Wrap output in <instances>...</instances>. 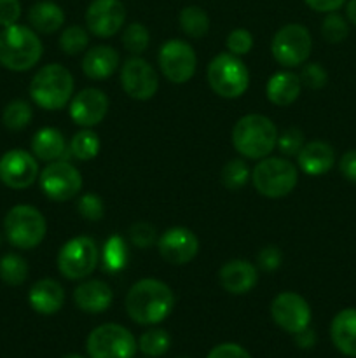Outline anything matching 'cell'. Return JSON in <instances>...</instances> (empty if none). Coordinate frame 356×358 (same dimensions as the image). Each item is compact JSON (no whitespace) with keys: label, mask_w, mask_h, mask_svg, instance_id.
<instances>
[{"label":"cell","mask_w":356,"mask_h":358,"mask_svg":"<svg viewBox=\"0 0 356 358\" xmlns=\"http://www.w3.org/2000/svg\"><path fill=\"white\" fill-rule=\"evenodd\" d=\"M177 297L168 283L157 278H143L133 283L124 299L126 313L138 325H157L173 311Z\"/></svg>","instance_id":"obj_1"},{"label":"cell","mask_w":356,"mask_h":358,"mask_svg":"<svg viewBox=\"0 0 356 358\" xmlns=\"http://www.w3.org/2000/svg\"><path fill=\"white\" fill-rule=\"evenodd\" d=\"M278 128L267 115L246 114L234 124L230 140L241 157L260 161L271 156L278 145Z\"/></svg>","instance_id":"obj_2"},{"label":"cell","mask_w":356,"mask_h":358,"mask_svg":"<svg viewBox=\"0 0 356 358\" xmlns=\"http://www.w3.org/2000/svg\"><path fill=\"white\" fill-rule=\"evenodd\" d=\"M44 45L38 34L24 24H13L0 30V65L10 72H28L42 58Z\"/></svg>","instance_id":"obj_3"},{"label":"cell","mask_w":356,"mask_h":358,"mask_svg":"<svg viewBox=\"0 0 356 358\" xmlns=\"http://www.w3.org/2000/svg\"><path fill=\"white\" fill-rule=\"evenodd\" d=\"M73 90L75 80L70 70L61 63H49L31 77L28 93L34 103L44 110H61L72 100Z\"/></svg>","instance_id":"obj_4"},{"label":"cell","mask_w":356,"mask_h":358,"mask_svg":"<svg viewBox=\"0 0 356 358\" xmlns=\"http://www.w3.org/2000/svg\"><path fill=\"white\" fill-rule=\"evenodd\" d=\"M299 182V168L286 157L267 156L251 170V184L255 191L269 199L288 196Z\"/></svg>","instance_id":"obj_5"},{"label":"cell","mask_w":356,"mask_h":358,"mask_svg":"<svg viewBox=\"0 0 356 358\" xmlns=\"http://www.w3.org/2000/svg\"><path fill=\"white\" fill-rule=\"evenodd\" d=\"M206 79L215 94L225 100H236L246 93L250 86V72L239 56L220 52L209 62Z\"/></svg>","instance_id":"obj_6"},{"label":"cell","mask_w":356,"mask_h":358,"mask_svg":"<svg viewBox=\"0 0 356 358\" xmlns=\"http://www.w3.org/2000/svg\"><path fill=\"white\" fill-rule=\"evenodd\" d=\"M47 222L40 210L31 205H16L6 213L3 236L20 250H34L44 241Z\"/></svg>","instance_id":"obj_7"},{"label":"cell","mask_w":356,"mask_h":358,"mask_svg":"<svg viewBox=\"0 0 356 358\" xmlns=\"http://www.w3.org/2000/svg\"><path fill=\"white\" fill-rule=\"evenodd\" d=\"M313 51L311 31L300 23H290L279 28L271 41L272 58L285 69H295L309 59Z\"/></svg>","instance_id":"obj_8"},{"label":"cell","mask_w":356,"mask_h":358,"mask_svg":"<svg viewBox=\"0 0 356 358\" xmlns=\"http://www.w3.org/2000/svg\"><path fill=\"white\" fill-rule=\"evenodd\" d=\"M98 254L96 241L91 236H75L66 241L58 252V271L63 278L84 280L96 269Z\"/></svg>","instance_id":"obj_9"},{"label":"cell","mask_w":356,"mask_h":358,"mask_svg":"<svg viewBox=\"0 0 356 358\" xmlns=\"http://www.w3.org/2000/svg\"><path fill=\"white\" fill-rule=\"evenodd\" d=\"M89 358H135L136 339L119 324H103L89 332L86 341Z\"/></svg>","instance_id":"obj_10"},{"label":"cell","mask_w":356,"mask_h":358,"mask_svg":"<svg viewBox=\"0 0 356 358\" xmlns=\"http://www.w3.org/2000/svg\"><path fill=\"white\" fill-rule=\"evenodd\" d=\"M38 185L51 201H70L82 191V175L68 161H52L38 175Z\"/></svg>","instance_id":"obj_11"},{"label":"cell","mask_w":356,"mask_h":358,"mask_svg":"<svg viewBox=\"0 0 356 358\" xmlns=\"http://www.w3.org/2000/svg\"><path fill=\"white\" fill-rule=\"evenodd\" d=\"M159 69L173 84H187L198 69V56L188 42L171 38L159 49Z\"/></svg>","instance_id":"obj_12"},{"label":"cell","mask_w":356,"mask_h":358,"mask_svg":"<svg viewBox=\"0 0 356 358\" xmlns=\"http://www.w3.org/2000/svg\"><path fill=\"white\" fill-rule=\"evenodd\" d=\"M121 86L133 100L147 101L159 90V76L147 59L131 56L121 66Z\"/></svg>","instance_id":"obj_13"},{"label":"cell","mask_w":356,"mask_h":358,"mask_svg":"<svg viewBox=\"0 0 356 358\" xmlns=\"http://www.w3.org/2000/svg\"><path fill=\"white\" fill-rule=\"evenodd\" d=\"M38 159L24 149H10L0 157V182L6 187L21 191L38 180Z\"/></svg>","instance_id":"obj_14"},{"label":"cell","mask_w":356,"mask_h":358,"mask_svg":"<svg viewBox=\"0 0 356 358\" xmlns=\"http://www.w3.org/2000/svg\"><path fill=\"white\" fill-rule=\"evenodd\" d=\"M271 317L279 329L295 336L311 324V308L297 292H281L272 299Z\"/></svg>","instance_id":"obj_15"},{"label":"cell","mask_w":356,"mask_h":358,"mask_svg":"<svg viewBox=\"0 0 356 358\" xmlns=\"http://www.w3.org/2000/svg\"><path fill=\"white\" fill-rule=\"evenodd\" d=\"M126 23V7L121 0H93L86 10V28L94 37L117 35Z\"/></svg>","instance_id":"obj_16"},{"label":"cell","mask_w":356,"mask_h":358,"mask_svg":"<svg viewBox=\"0 0 356 358\" xmlns=\"http://www.w3.org/2000/svg\"><path fill=\"white\" fill-rule=\"evenodd\" d=\"M159 255L171 266H185L195 259L199 240L191 229L181 226L170 227L157 238Z\"/></svg>","instance_id":"obj_17"},{"label":"cell","mask_w":356,"mask_h":358,"mask_svg":"<svg viewBox=\"0 0 356 358\" xmlns=\"http://www.w3.org/2000/svg\"><path fill=\"white\" fill-rule=\"evenodd\" d=\"M70 117L80 128H94L108 114L110 100L98 87H86L79 91L70 100Z\"/></svg>","instance_id":"obj_18"},{"label":"cell","mask_w":356,"mask_h":358,"mask_svg":"<svg viewBox=\"0 0 356 358\" xmlns=\"http://www.w3.org/2000/svg\"><path fill=\"white\" fill-rule=\"evenodd\" d=\"M218 282L227 294L243 296L257 287L258 268L244 259H232L220 268Z\"/></svg>","instance_id":"obj_19"},{"label":"cell","mask_w":356,"mask_h":358,"mask_svg":"<svg viewBox=\"0 0 356 358\" xmlns=\"http://www.w3.org/2000/svg\"><path fill=\"white\" fill-rule=\"evenodd\" d=\"M297 164L309 177H320L328 173L335 164V150L323 140H313L304 143L297 154Z\"/></svg>","instance_id":"obj_20"},{"label":"cell","mask_w":356,"mask_h":358,"mask_svg":"<svg viewBox=\"0 0 356 358\" xmlns=\"http://www.w3.org/2000/svg\"><path fill=\"white\" fill-rule=\"evenodd\" d=\"M114 292L103 280H86L73 290V303L84 313L98 315L110 308Z\"/></svg>","instance_id":"obj_21"},{"label":"cell","mask_w":356,"mask_h":358,"mask_svg":"<svg viewBox=\"0 0 356 358\" xmlns=\"http://www.w3.org/2000/svg\"><path fill=\"white\" fill-rule=\"evenodd\" d=\"M28 304L38 315H54L65 304V290L56 280L42 278L28 290Z\"/></svg>","instance_id":"obj_22"},{"label":"cell","mask_w":356,"mask_h":358,"mask_svg":"<svg viewBox=\"0 0 356 358\" xmlns=\"http://www.w3.org/2000/svg\"><path fill=\"white\" fill-rule=\"evenodd\" d=\"M121 65V56L112 45H94L82 56V72L93 80H105L115 73Z\"/></svg>","instance_id":"obj_23"},{"label":"cell","mask_w":356,"mask_h":358,"mask_svg":"<svg viewBox=\"0 0 356 358\" xmlns=\"http://www.w3.org/2000/svg\"><path fill=\"white\" fill-rule=\"evenodd\" d=\"M302 91V83H300L299 73L290 72V70H281L269 77L267 86H265V94L267 100L276 107H288L299 98Z\"/></svg>","instance_id":"obj_24"},{"label":"cell","mask_w":356,"mask_h":358,"mask_svg":"<svg viewBox=\"0 0 356 358\" xmlns=\"http://www.w3.org/2000/svg\"><path fill=\"white\" fill-rule=\"evenodd\" d=\"M330 338L335 348L346 357L356 358V310L339 311L330 324Z\"/></svg>","instance_id":"obj_25"},{"label":"cell","mask_w":356,"mask_h":358,"mask_svg":"<svg viewBox=\"0 0 356 358\" xmlns=\"http://www.w3.org/2000/svg\"><path fill=\"white\" fill-rule=\"evenodd\" d=\"M28 23L37 34H54L65 24V10L52 0H40L28 9Z\"/></svg>","instance_id":"obj_26"},{"label":"cell","mask_w":356,"mask_h":358,"mask_svg":"<svg viewBox=\"0 0 356 358\" xmlns=\"http://www.w3.org/2000/svg\"><path fill=\"white\" fill-rule=\"evenodd\" d=\"M66 152V140L59 129L42 128L31 138V154L37 157L38 161L44 163H52L65 156Z\"/></svg>","instance_id":"obj_27"},{"label":"cell","mask_w":356,"mask_h":358,"mask_svg":"<svg viewBox=\"0 0 356 358\" xmlns=\"http://www.w3.org/2000/svg\"><path fill=\"white\" fill-rule=\"evenodd\" d=\"M181 31L191 38H202L209 31V16L202 7L187 6L178 14Z\"/></svg>","instance_id":"obj_28"},{"label":"cell","mask_w":356,"mask_h":358,"mask_svg":"<svg viewBox=\"0 0 356 358\" xmlns=\"http://www.w3.org/2000/svg\"><path fill=\"white\" fill-rule=\"evenodd\" d=\"M28 273H30L28 262L24 261L20 254L9 252V254L0 257V280H2L6 285H23L28 278Z\"/></svg>","instance_id":"obj_29"},{"label":"cell","mask_w":356,"mask_h":358,"mask_svg":"<svg viewBox=\"0 0 356 358\" xmlns=\"http://www.w3.org/2000/svg\"><path fill=\"white\" fill-rule=\"evenodd\" d=\"M101 142L96 133L91 128H84L72 136L68 143V150L75 159L91 161L100 154Z\"/></svg>","instance_id":"obj_30"},{"label":"cell","mask_w":356,"mask_h":358,"mask_svg":"<svg viewBox=\"0 0 356 358\" xmlns=\"http://www.w3.org/2000/svg\"><path fill=\"white\" fill-rule=\"evenodd\" d=\"M34 119V108L24 100H13L6 105L2 112V122L10 131H21Z\"/></svg>","instance_id":"obj_31"},{"label":"cell","mask_w":356,"mask_h":358,"mask_svg":"<svg viewBox=\"0 0 356 358\" xmlns=\"http://www.w3.org/2000/svg\"><path fill=\"white\" fill-rule=\"evenodd\" d=\"M171 338L164 329H149L147 332H143L138 339V348L143 355L150 358L163 357L164 353L170 350Z\"/></svg>","instance_id":"obj_32"},{"label":"cell","mask_w":356,"mask_h":358,"mask_svg":"<svg viewBox=\"0 0 356 358\" xmlns=\"http://www.w3.org/2000/svg\"><path fill=\"white\" fill-rule=\"evenodd\" d=\"M251 178V170L248 168L244 159H230L220 170V180L225 185L229 191H237V189L244 187L246 182Z\"/></svg>","instance_id":"obj_33"},{"label":"cell","mask_w":356,"mask_h":358,"mask_svg":"<svg viewBox=\"0 0 356 358\" xmlns=\"http://www.w3.org/2000/svg\"><path fill=\"white\" fill-rule=\"evenodd\" d=\"M89 45V31L79 24H70L59 35V49L68 56H77L84 52Z\"/></svg>","instance_id":"obj_34"},{"label":"cell","mask_w":356,"mask_h":358,"mask_svg":"<svg viewBox=\"0 0 356 358\" xmlns=\"http://www.w3.org/2000/svg\"><path fill=\"white\" fill-rule=\"evenodd\" d=\"M103 262L107 271H121L128 262V247L126 241L119 234H114L105 241L103 247Z\"/></svg>","instance_id":"obj_35"},{"label":"cell","mask_w":356,"mask_h":358,"mask_svg":"<svg viewBox=\"0 0 356 358\" xmlns=\"http://www.w3.org/2000/svg\"><path fill=\"white\" fill-rule=\"evenodd\" d=\"M150 44V31L143 23H131L122 31V45L133 56H140Z\"/></svg>","instance_id":"obj_36"},{"label":"cell","mask_w":356,"mask_h":358,"mask_svg":"<svg viewBox=\"0 0 356 358\" xmlns=\"http://www.w3.org/2000/svg\"><path fill=\"white\" fill-rule=\"evenodd\" d=\"M321 35L330 44H339V42L346 41V37L349 35L348 20L339 13H328L321 23Z\"/></svg>","instance_id":"obj_37"},{"label":"cell","mask_w":356,"mask_h":358,"mask_svg":"<svg viewBox=\"0 0 356 358\" xmlns=\"http://www.w3.org/2000/svg\"><path fill=\"white\" fill-rule=\"evenodd\" d=\"M77 212H79L80 217H84L87 222H98V220L103 219L105 215L103 199L98 194H94V192H86V194L80 196L79 203H77Z\"/></svg>","instance_id":"obj_38"},{"label":"cell","mask_w":356,"mask_h":358,"mask_svg":"<svg viewBox=\"0 0 356 358\" xmlns=\"http://www.w3.org/2000/svg\"><path fill=\"white\" fill-rule=\"evenodd\" d=\"M227 51L232 52L236 56H244L251 51L253 48V35L248 31L246 28H234L229 35H227Z\"/></svg>","instance_id":"obj_39"},{"label":"cell","mask_w":356,"mask_h":358,"mask_svg":"<svg viewBox=\"0 0 356 358\" xmlns=\"http://www.w3.org/2000/svg\"><path fill=\"white\" fill-rule=\"evenodd\" d=\"M306 140H304V133L299 128H286L281 135L278 136V149L283 156H297L299 150L302 149Z\"/></svg>","instance_id":"obj_40"},{"label":"cell","mask_w":356,"mask_h":358,"mask_svg":"<svg viewBox=\"0 0 356 358\" xmlns=\"http://www.w3.org/2000/svg\"><path fill=\"white\" fill-rule=\"evenodd\" d=\"M299 77L302 86L309 87V90H321L328 80L327 70L320 63H307V65H304Z\"/></svg>","instance_id":"obj_41"},{"label":"cell","mask_w":356,"mask_h":358,"mask_svg":"<svg viewBox=\"0 0 356 358\" xmlns=\"http://www.w3.org/2000/svg\"><path fill=\"white\" fill-rule=\"evenodd\" d=\"M129 238H131V243L135 245V247L145 250L150 245L157 243V238L159 236H157L154 226H150V224L147 222H136L129 227Z\"/></svg>","instance_id":"obj_42"},{"label":"cell","mask_w":356,"mask_h":358,"mask_svg":"<svg viewBox=\"0 0 356 358\" xmlns=\"http://www.w3.org/2000/svg\"><path fill=\"white\" fill-rule=\"evenodd\" d=\"M281 262L283 254L276 245H267L257 254V268L262 271H276Z\"/></svg>","instance_id":"obj_43"},{"label":"cell","mask_w":356,"mask_h":358,"mask_svg":"<svg viewBox=\"0 0 356 358\" xmlns=\"http://www.w3.org/2000/svg\"><path fill=\"white\" fill-rule=\"evenodd\" d=\"M20 0H0V27H13L21 17Z\"/></svg>","instance_id":"obj_44"},{"label":"cell","mask_w":356,"mask_h":358,"mask_svg":"<svg viewBox=\"0 0 356 358\" xmlns=\"http://www.w3.org/2000/svg\"><path fill=\"white\" fill-rule=\"evenodd\" d=\"M206 358H251L250 353L236 343H222L215 346Z\"/></svg>","instance_id":"obj_45"},{"label":"cell","mask_w":356,"mask_h":358,"mask_svg":"<svg viewBox=\"0 0 356 358\" xmlns=\"http://www.w3.org/2000/svg\"><path fill=\"white\" fill-rule=\"evenodd\" d=\"M339 170H341L342 177L346 180L356 184V149H351L342 154L341 161H339Z\"/></svg>","instance_id":"obj_46"},{"label":"cell","mask_w":356,"mask_h":358,"mask_svg":"<svg viewBox=\"0 0 356 358\" xmlns=\"http://www.w3.org/2000/svg\"><path fill=\"white\" fill-rule=\"evenodd\" d=\"M304 2H306V6L309 7V9L316 10V13L328 14L337 13L348 0H304Z\"/></svg>","instance_id":"obj_47"},{"label":"cell","mask_w":356,"mask_h":358,"mask_svg":"<svg viewBox=\"0 0 356 358\" xmlns=\"http://www.w3.org/2000/svg\"><path fill=\"white\" fill-rule=\"evenodd\" d=\"M295 343L300 348H311V346H314V343H316V336H314V332L307 327L304 329V331L297 332Z\"/></svg>","instance_id":"obj_48"},{"label":"cell","mask_w":356,"mask_h":358,"mask_svg":"<svg viewBox=\"0 0 356 358\" xmlns=\"http://www.w3.org/2000/svg\"><path fill=\"white\" fill-rule=\"evenodd\" d=\"M346 17L351 24L356 27V0H348L346 2Z\"/></svg>","instance_id":"obj_49"},{"label":"cell","mask_w":356,"mask_h":358,"mask_svg":"<svg viewBox=\"0 0 356 358\" xmlns=\"http://www.w3.org/2000/svg\"><path fill=\"white\" fill-rule=\"evenodd\" d=\"M63 358H84V357H80V355H66V357H63Z\"/></svg>","instance_id":"obj_50"},{"label":"cell","mask_w":356,"mask_h":358,"mask_svg":"<svg viewBox=\"0 0 356 358\" xmlns=\"http://www.w3.org/2000/svg\"><path fill=\"white\" fill-rule=\"evenodd\" d=\"M2 241H3V236H2V233H0V245H2Z\"/></svg>","instance_id":"obj_51"},{"label":"cell","mask_w":356,"mask_h":358,"mask_svg":"<svg viewBox=\"0 0 356 358\" xmlns=\"http://www.w3.org/2000/svg\"><path fill=\"white\" fill-rule=\"evenodd\" d=\"M180 358H185V357H180Z\"/></svg>","instance_id":"obj_52"}]
</instances>
